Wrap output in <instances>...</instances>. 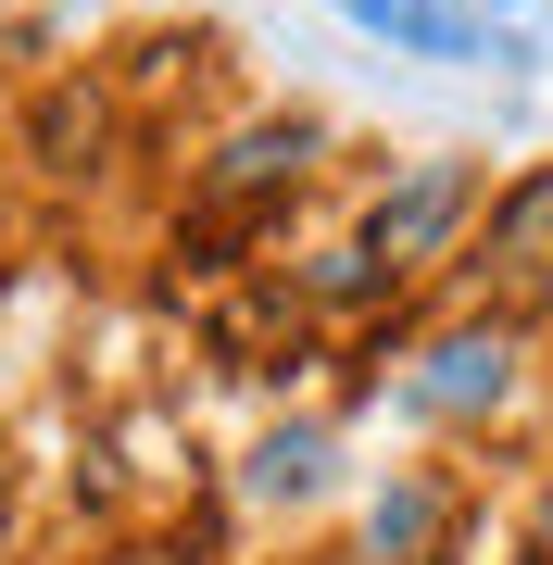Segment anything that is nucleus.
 Returning a JSON list of instances; mask_svg holds the SVG:
<instances>
[{
  "label": "nucleus",
  "instance_id": "f03ea898",
  "mask_svg": "<svg viewBox=\"0 0 553 565\" xmlns=\"http://www.w3.org/2000/svg\"><path fill=\"white\" fill-rule=\"evenodd\" d=\"M453 214H466V163H428V177H415L403 202L377 214V252H390V264H403V252H428V239H440Z\"/></svg>",
  "mask_w": 553,
  "mask_h": 565
},
{
  "label": "nucleus",
  "instance_id": "f257e3e1",
  "mask_svg": "<svg viewBox=\"0 0 553 565\" xmlns=\"http://www.w3.org/2000/svg\"><path fill=\"white\" fill-rule=\"evenodd\" d=\"M328 13H352L365 39L415 51V63H541L529 39H503V25H478L466 0H328Z\"/></svg>",
  "mask_w": 553,
  "mask_h": 565
},
{
  "label": "nucleus",
  "instance_id": "7ed1b4c3",
  "mask_svg": "<svg viewBox=\"0 0 553 565\" xmlns=\"http://www.w3.org/2000/svg\"><path fill=\"white\" fill-rule=\"evenodd\" d=\"M478 390H503V340H453L428 377H415V403H478Z\"/></svg>",
  "mask_w": 553,
  "mask_h": 565
},
{
  "label": "nucleus",
  "instance_id": "20e7f679",
  "mask_svg": "<svg viewBox=\"0 0 553 565\" xmlns=\"http://www.w3.org/2000/svg\"><path fill=\"white\" fill-rule=\"evenodd\" d=\"M315 465H328V440H315V427H289V440H265L252 490H315Z\"/></svg>",
  "mask_w": 553,
  "mask_h": 565
}]
</instances>
